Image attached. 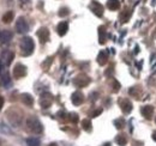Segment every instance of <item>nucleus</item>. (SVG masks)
Here are the masks:
<instances>
[{
    "instance_id": "9b49d317",
    "label": "nucleus",
    "mask_w": 156,
    "mask_h": 146,
    "mask_svg": "<svg viewBox=\"0 0 156 146\" xmlns=\"http://www.w3.org/2000/svg\"><path fill=\"white\" fill-rule=\"evenodd\" d=\"M119 104H120L121 110H122L125 114H129V113L132 110V103H131V101H129V99H120Z\"/></svg>"
},
{
    "instance_id": "39448f33",
    "label": "nucleus",
    "mask_w": 156,
    "mask_h": 146,
    "mask_svg": "<svg viewBox=\"0 0 156 146\" xmlns=\"http://www.w3.org/2000/svg\"><path fill=\"white\" fill-rule=\"evenodd\" d=\"M16 30H17L18 34H25V33L29 31V25L23 17H20L18 20L16 22Z\"/></svg>"
},
{
    "instance_id": "a878e982",
    "label": "nucleus",
    "mask_w": 156,
    "mask_h": 146,
    "mask_svg": "<svg viewBox=\"0 0 156 146\" xmlns=\"http://www.w3.org/2000/svg\"><path fill=\"white\" fill-rule=\"evenodd\" d=\"M69 13H70V11H69L67 7H62V9H60V11H59V16H60V17H66Z\"/></svg>"
},
{
    "instance_id": "f03ea898",
    "label": "nucleus",
    "mask_w": 156,
    "mask_h": 146,
    "mask_svg": "<svg viewBox=\"0 0 156 146\" xmlns=\"http://www.w3.org/2000/svg\"><path fill=\"white\" fill-rule=\"evenodd\" d=\"M27 126H28V129H29L30 132H33V133H35V134H41L42 130H43L42 123L40 122L36 117H33V116L27 120Z\"/></svg>"
},
{
    "instance_id": "f3484780",
    "label": "nucleus",
    "mask_w": 156,
    "mask_h": 146,
    "mask_svg": "<svg viewBox=\"0 0 156 146\" xmlns=\"http://www.w3.org/2000/svg\"><path fill=\"white\" fill-rule=\"evenodd\" d=\"M106 38H107V34H106V28L105 26H100L98 28V42L101 44L106 43Z\"/></svg>"
},
{
    "instance_id": "a211bd4d",
    "label": "nucleus",
    "mask_w": 156,
    "mask_h": 146,
    "mask_svg": "<svg viewBox=\"0 0 156 146\" xmlns=\"http://www.w3.org/2000/svg\"><path fill=\"white\" fill-rule=\"evenodd\" d=\"M107 7L112 11H117L120 7V1L119 0H108L107 1Z\"/></svg>"
},
{
    "instance_id": "2f4dec72",
    "label": "nucleus",
    "mask_w": 156,
    "mask_h": 146,
    "mask_svg": "<svg viewBox=\"0 0 156 146\" xmlns=\"http://www.w3.org/2000/svg\"><path fill=\"white\" fill-rule=\"evenodd\" d=\"M2 71H4V65H2V62H1V60H0V74L2 73Z\"/></svg>"
},
{
    "instance_id": "c85d7f7f",
    "label": "nucleus",
    "mask_w": 156,
    "mask_h": 146,
    "mask_svg": "<svg viewBox=\"0 0 156 146\" xmlns=\"http://www.w3.org/2000/svg\"><path fill=\"white\" fill-rule=\"evenodd\" d=\"M101 113H102V109H98V110H95V111H94V113L91 114V116H93V117H96V116H98V115H100Z\"/></svg>"
},
{
    "instance_id": "f257e3e1",
    "label": "nucleus",
    "mask_w": 156,
    "mask_h": 146,
    "mask_svg": "<svg viewBox=\"0 0 156 146\" xmlns=\"http://www.w3.org/2000/svg\"><path fill=\"white\" fill-rule=\"evenodd\" d=\"M34 48H35V44H34V41L31 37H23L22 41H20V49H22V55L24 56H29L30 54H33L34 52Z\"/></svg>"
},
{
    "instance_id": "ddd939ff",
    "label": "nucleus",
    "mask_w": 156,
    "mask_h": 146,
    "mask_svg": "<svg viewBox=\"0 0 156 146\" xmlns=\"http://www.w3.org/2000/svg\"><path fill=\"white\" fill-rule=\"evenodd\" d=\"M1 57H2V61L5 62V65L9 66V65H11V62H12V60L15 57V54L12 52H10V50H5V52H2Z\"/></svg>"
},
{
    "instance_id": "f704fd0d",
    "label": "nucleus",
    "mask_w": 156,
    "mask_h": 146,
    "mask_svg": "<svg viewBox=\"0 0 156 146\" xmlns=\"http://www.w3.org/2000/svg\"><path fill=\"white\" fill-rule=\"evenodd\" d=\"M22 2H28V1H30V0H20Z\"/></svg>"
},
{
    "instance_id": "0eeeda50",
    "label": "nucleus",
    "mask_w": 156,
    "mask_h": 146,
    "mask_svg": "<svg viewBox=\"0 0 156 146\" xmlns=\"http://www.w3.org/2000/svg\"><path fill=\"white\" fill-rule=\"evenodd\" d=\"M25 75H27V67L24 65H22V64H17L15 66V68H13V77L16 79H20V78H23Z\"/></svg>"
},
{
    "instance_id": "7c9ffc66",
    "label": "nucleus",
    "mask_w": 156,
    "mask_h": 146,
    "mask_svg": "<svg viewBox=\"0 0 156 146\" xmlns=\"http://www.w3.org/2000/svg\"><path fill=\"white\" fill-rule=\"evenodd\" d=\"M58 115H59V116H60V117H62V119L65 117V113H64V111H59V113H58Z\"/></svg>"
},
{
    "instance_id": "cd10ccee",
    "label": "nucleus",
    "mask_w": 156,
    "mask_h": 146,
    "mask_svg": "<svg viewBox=\"0 0 156 146\" xmlns=\"http://www.w3.org/2000/svg\"><path fill=\"white\" fill-rule=\"evenodd\" d=\"M119 89H120V84L118 83L117 80H113V91L117 92L119 91Z\"/></svg>"
},
{
    "instance_id": "4be33fe9",
    "label": "nucleus",
    "mask_w": 156,
    "mask_h": 146,
    "mask_svg": "<svg viewBox=\"0 0 156 146\" xmlns=\"http://www.w3.org/2000/svg\"><path fill=\"white\" fill-rule=\"evenodd\" d=\"M115 141H117V144L119 146H125L127 144V138L124 134H120L115 138Z\"/></svg>"
},
{
    "instance_id": "7ed1b4c3",
    "label": "nucleus",
    "mask_w": 156,
    "mask_h": 146,
    "mask_svg": "<svg viewBox=\"0 0 156 146\" xmlns=\"http://www.w3.org/2000/svg\"><path fill=\"white\" fill-rule=\"evenodd\" d=\"M53 103V96L49 93V92H44L41 95V98H40V106L43 108V109H47L52 106Z\"/></svg>"
},
{
    "instance_id": "1a4fd4ad",
    "label": "nucleus",
    "mask_w": 156,
    "mask_h": 146,
    "mask_svg": "<svg viewBox=\"0 0 156 146\" xmlns=\"http://www.w3.org/2000/svg\"><path fill=\"white\" fill-rule=\"evenodd\" d=\"M37 37H39L41 43H46L49 40V30L47 28H41L37 31Z\"/></svg>"
},
{
    "instance_id": "393cba45",
    "label": "nucleus",
    "mask_w": 156,
    "mask_h": 146,
    "mask_svg": "<svg viewBox=\"0 0 156 146\" xmlns=\"http://www.w3.org/2000/svg\"><path fill=\"white\" fill-rule=\"evenodd\" d=\"M114 126L118 128V129H121V128H124V126H125V120L124 119H117L115 121H114Z\"/></svg>"
},
{
    "instance_id": "423d86ee",
    "label": "nucleus",
    "mask_w": 156,
    "mask_h": 146,
    "mask_svg": "<svg viewBox=\"0 0 156 146\" xmlns=\"http://www.w3.org/2000/svg\"><path fill=\"white\" fill-rule=\"evenodd\" d=\"M89 7H90V10L93 11V13H94L95 16H98V17H102V16H103V6H102L98 1L93 0V1L90 2Z\"/></svg>"
},
{
    "instance_id": "c9c22d12",
    "label": "nucleus",
    "mask_w": 156,
    "mask_h": 146,
    "mask_svg": "<svg viewBox=\"0 0 156 146\" xmlns=\"http://www.w3.org/2000/svg\"><path fill=\"white\" fill-rule=\"evenodd\" d=\"M48 146H58V145H55V144H51V145H48Z\"/></svg>"
},
{
    "instance_id": "20e7f679",
    "label": "nucleus",
    "mask_w": 156,
    "mask_h": 146,
    "mask_svg": "<svg viewBox=\"0 0 156 146\" xmlns=\"http://www.w3.org/2000/svg\"><path fill=\"white\" fill-rule=\"evenodd\" d=\"M90 83V78L85 74H79L73 79V85L77 88H84Z\"/></svg>"
},
{
    "instance_id": "f8f14e48",
    "label": "nucleus",
    "mask_w": 156,
    "mask_h": 146,
    "mask_svg": "<svg viewBox=\"0 0 156 146\" xmlns=\"http://www.w3.org/2000/svg\"><path fill=\"white\" fill-rule=\"evenodd\" d=\"M140 113L147 120H150L153 117V114H154V107L153 106H145L140 109Z\"/></svg>"
},
{
    "instance_id": "72a5a7b5",
    "label": "nucleus",
    "mask_w": 156,
    "mask_h": 146,
    "mask_svg": "<svg viewBox=\"0 0 156 146\" xmlns=\"http://www.w3.org/2000/svg\"><path fill=\"white\" fill-rule=\"evenodd\" d=\"M102 146H111V143H105Z\"/></svg>"
},
{
    "instance_id": "4468645a",
    "label": "nucleus",
    "mask_w": 156,
    "mask_h": 146,
    "mask_svg": "<svg viewBox=\"0 0 156 146\" xmlns=\"http://www.w3.org/2000/svg\"><path fill=\"white\" fill-rule=\"evenodd\" d=\"M20 99H22V102H23L25 106H28V107H33V104H34V98H33V96L29 95V93H23V95L20 96Z\"/></svg>"
},
{
    "instance_id": "aec40b11",
    "label": "nucleus",
    "mask_w": 156,
    "mask_h": 146,
    "mask_svg": "<svg viewBox=\"0 0 156 146\" xmlns=\"http://www.w3.org/2000/svg\"><path fill=\"white\" fill-rule=\"evenodd\" d=\"M13 12L12 11H7L6 13H4V16H2V22L4 23H6V24H9V23H11L12 20H13Z\"/></svg>"
},
{
    "instance_id": "e433bc0d",
    "label": "nucleus",
    "mask_w": 156,
    "mask_h": 146,
    "mask_svg": "<svg viewBox=\"0 0 156 146\" xmlns=\"http://www.w3.org/2000/svg\"><path fill=\"white\" fill-rule=\"evenodd\" d=\"M155 121H156V119H155Z\"/></svg>"
},
{
    "instance_id": "2eb2a0df",
    "label": "nucleus",
    "mask_w": 156,
    "mask_h": 146,
    "mask_svg": "<svg viewBox=\"0 0 156 146\" xmlns=\"http://www.w3.org/2000/svg\"><path fill=\"white\" fill-rule=\"evenodd\" d=\"M67 30H69V24H67L66 22H61V23H59L58 26H57V31H58L59 36H64V35H66Z\"/></svg>"
},
{
    "instance_id": "5701e85b",
    "label": "nucleus",
    "mask_w": 156,
    "mask_h": 146,
    "mask_svg": "<svg viewBox=\"0 0 156 146\" xmlns=\"http://www.w3.org/2000/svg\"><path fill=\"white\" fill-rule=\"evenodd\" d=\"M82 128L84 130H87V132H90L91 130V121L89 119H84L82 121Z\"/></svg>"
},
{
    "instance_id": "412c9836",
    "label": "nucleus",
    "mask_w": 156,
    "mask_h": 146,
    "mask_svg": "<svg viewBox=\"0 0 156 146\" xmlns=\"http://www.w3.org/2000/svg\"><path fill=\"white\" fill-rule=\"evenodd\" d=\"M131 17V11L130 10H124L122 12H121V15H120V20L122 22V23H126L129 19Z\"/></svg>"
},
{
    "instance_id": "473e14b6",
    "label": "nucleus",
    "mask_w": 156,
    "mask_h": 146,
    "mask_svg": "<svg viewBox=\"0 0 156 146\" xmlns=\"http://www.w3.org/2000/svg\"><path fill=\"white\" fill-rule=\"evenodd\" d=\"M153 139H154V140L156 141V130L154 132V133H153Z\"/></svg>"
},
{
    "instance_id": "6e6552de",
    "label": "nucleus",
    "mask_w": 156,
    "mask_h": 146,
    "mask_svg": "<svg viewBox=\"0 0 156 146\" xmlns=\"http://www.w3.org/2000/svg\"><path fill=\"white\" fill-rule=\"evenodd\" d=\"M12 40V33L9 30H2L0 31V46H6L11 42Z\"/></svg>"
},
{
    "instance_id": "6ab92c4d",
    "label": "nucleus",
    "mask_w": 156,
    "mask_h": 146,
    "mask_svg": "<svg viewBox=\"0 0 156 146\" xmlns=\"http://www.w3.org/2000/svg\"><path fill=\"white\" fill-rule=\"evenodd\" d=\"M1 85L4 88H6V89H9L11 86V78H10V75L7 73L1 78Z\"/></svg>"
},
{
    "instance_id": "b1692460",
    "label": "nucleus",
    "mask_w": 156,
    "mask_h": 146,
    "mask_svg": "<svg viewBox=\"0 0 156 146\" xmlns=\"http://www.w3.org/2000/svg\"><path fill=\"white\" fill-rule=\"evenodd\" d=\"M27 144H28V146H40L41 141L37 138H28L27 139Z\"/></svg>"
},
{
    "instance_id": "dca6fc26",
    "label": "nucleus",
    "mask_w": 156,
    "mask_h": 146,
    "mask_svg": "<svg viewBox=\"0 0 156 146\" xmlns=\"http://www.w3.org/2000/svg\"><path fill=\"white\" fill-rule=\"evenodd\" d=\"M107 61H108V54H107V52L106 50H101L98 55V62L101 66H103V65L107 64Z\"/></svg>"
},
{
    "instance_id": "9d476101",
    "label": "nucleus",
    "mask_w": 156,
    "mask_h": 146,
    "mask_svg": "<svg viewBox=\"0 0 156 146\" xmlns=\"http://www.w3.org/2000/svg\"><path fill=\"white\" fill-rule=\"evenodd\" d=\"M71 101L75 106H80L83 102H84V95L80 91H76L72 93L71 96Z\"/></svg>"
},
{
    "instance_id": "bb28decb",
    "label": "nucleus",
    "mask_w": 156,
    "mask_h": 146,
    "mask_svg": "<svg viewBox=\"0 0 156 146\" xmlns=\"http://www.w3.org/2000/svg\"><path fill=\"white\" fill-rule=\"evenodd\" d=\"M69 116H70V121L73 122V123H77L78 120H79V119H78V115L76 114V113H71Z\"/></svg>"
},
{
    "instance_id": "c756f323",
    "label": "nucleus",
    "mask_w": 156,
    "mask_h": 146,
    "mask_svg": "<svg viewBox=\"0 0 156 146\" xmlns=\"http://www.w3.org/2000/svg\"><path fill=\"white\" fill-rule=\"evenodd\" d=\"M2 106H4V97L0 96V109L2 108Z\"/></svg>"
}]
</instances>
